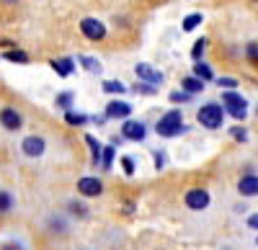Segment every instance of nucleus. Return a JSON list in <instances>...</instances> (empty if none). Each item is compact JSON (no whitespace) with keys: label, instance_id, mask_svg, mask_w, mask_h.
<instances>
[{"label":"nucleus","instance_id":"nucleus-1","mask_svg":"<svg viewBox=\"0 0 258 250\" xmlns=\"http://www.w3.org/2000/svg\"><path fill=\"white\" fill-rule=\"evenodd\" d=\"M197 119H199L202 127H207V129H220L222 121H225V109L220 106V103H207V106L199 109Z\"/></svg>","mask_w":258,"mask_h":250},{"label":"nucleus","instance_id":"nucleus-2","mask_svg":"<svg viewBox=\"0 0 258 250\" xmlns=\"http://www.w3.org/2000/svg\"><path fill=\"white\" fill-rule=\"evenodd\" d=\"M222 103H225V111L230 114V116H235V119H245V114H248V101L240 96V93H235V91H225L222 93Z\"/></svg>","mask_w":258,"mask_h":250},{"label":"nucleus","instance_id":"nucleus-3","mask_svg":"<svg viewBox=\"0 0 258 250\" xmlns=\"http://www.w3.org/2000/svg\"><path fill=\"white\" fill-rule=\"evenodd\" d=\"M155 129H158L160 137H176L178 132H183V116H181V111H168L158 121Z\"/></svg>","mask_w":258,"mask_h":250},{"label":"nucleus","instance_id":"nucleus-4","mask_svg":"<svg viewBox=\"0 0 258 250\" xmlns=\"http://www.w3.org/2000/svg\"><path fill=\"white\" fill-rule=\"evenodd\" d=\"M21 152H24L26 157H41L47 152V139L41 137V134H29L24 137V142H21Z\"/></svg>","mask_w":258,"mask_h":250},{"label":"nucleus","instance_id":"nucleus-5","mask_svg":"<svg viewBox=\"0 0 258 250\" xmlns=\"http://www.w3.org/2000/svg\"><path fill=\"white\" fill-rule=\"evenodd\" d=\"M0 127L8 129V132H18L24 127V116H21V111L13 109V106H3L0 109Z\"/></svg>","mask_w":258,"mask_h":250},{"label":"nucleus","instance_id":"nucleus-6","mask_svg":"<svg viewBox=\"0 0 258 250\" xmlns=\"http://www.w3.org/2000/svg\"><path fill=\"white\" fill-rule=\"evenodd\" d=\"M80 34L91 41H101V39H106V26L98 18H83L80 21Z\"/></svg>","mask_w":258,"mask_h":250},{"label":"nucleus","instance_id":"nucleus-7","mask_svg":"<svg viewBox=\"0 0 258 250\" xmlns=\"http://www.w3.org/2000/svg\"><path fill=\"white\" fill-rule=\"evenodd\" d=\"M78 194L88 196V199L101 196V194H103V183H101L96 176H85V178H80V181H78Z\"/></svg>","mask_w":258,"mask_h":250},{"label":"nucleus","instance_id":"nucleus-8","mask_svg":"<svg viewBox=\"0 0 258 250\" xmlns=\"http://www.w3.org/2000/svg\"><path fill=\"white\" fill-rule=\"evenodd\" d=\"M145 134H147V129H145V124H142V121L126 119V121L121 124V137H124V139H132V142H142V139H145Z\"/></svg>","mask_w":258,"mask_h":250},{"label":"nucleus","instance_id":"nucleus-9","mask_svg":"<svg viewBox=\"0 0 258 250\" xmlns=\"http://www.w3.org/2000/svg\"><path fill=\"white\" fill-rule=\"evenodd\" d=\"M183 201H186L188 209L202 212V209H207V206H209V194H207L204 189H191V191L183 196Z\"/></svg>","mask_w":258,"mask_h":250},{"label":"nucleus","instance_id":"nucleus-10","mask_svg":"<svg viewBox=\"0 0 258 250\" xmlns=\"http://www.w3.org/2000/svg\"><path fill=\"white\" fill-rule=\"evenodd\" d=\"M135 72H137L140 80L147 82V86H160V82H163V75H160L158 70H153L150 65H145V62H140V65L135 67Z\"/></svg>","mask_w":258,"mask_h":250},{"label":"nucleus","instance_id":"nucleus-11","mask_svg":"<svg viewBox=\"0 0 258 250\" xmlns=\"http://www.w3.org/2000/svg\"><path fill=\"white\" fill-rule=\"evenodd\" d=\"M129 114H132V106L124 101H111L106 106V119H129Z\"/></svg>","mask_w":258,"mask_h":250},{"label":"nucleus","instance_id":"nucleus-12","mask_svg":"<svg viewBox=\"0 0 258 250\" xmlns=\"http://www.w3.org/2000/svg\"><path fill=\"white\" fill-rule=\"evenodd\" d=\"M49 65H52V70H54L59 77H70L73 70H75V59H73V57H59V59H52Z\"/></svg>","mask_w":258,"mask_h":250},{"label":"nucleus","instance_id":"nucleus-13","mask_svg":"<svg viewBox=\"0 0 258 250\" xmlns=\"http://www.w3.org/2000/svg\"><path fill=\"white\" fill-rule=\"evenodd\" d=\"M238 191L243 196H258V176H253V173L243 176L240 183H238Z\"/></svg>","mask_w":258,"mask_h":250},{"label":"nucleus","instance_id":"nucleus-14","mask_svg":"<svg viewBox=\"0 0 258 250\" xmlns=\"http://www.w3.org/2000/svg\"><path fill=\"white\" fill-rule=\"evenodd\" d=\"M183 91L186 93H202L204 91V80H199V77H183Z\"/></svg>","mask_w":258,"mask_h":250},{"label":"nucleus","instance_id":"nucleus-15","mask_svg":"<svg viewBox=\"0 0 258 250\" xmlns=\"http://www.w3.org/2000/svg\"><path fill=\"white\" fill-rule=\"evenodd\" d=\"M3 57H6L8 62H18V65H29V59H31L24 49H8Z\"/></svg>","mask_w":258,"mask_h":250},{"label":"nucleus","instance_id":"nucleus-16","mask_svg":"<svg viewBox=\"0 0 258 250\" xmlns=\"http://www.w3.org/2000/svg\"><path fill=\"white\" fill-rule=\"evenodd\" d=\"M78 62H80V65H83L85 70H88V72H93V75H98V72H101V62H98V59H93V57H88V54H80V57H78Z\"/></svg>","mask_w":258,"mask_h":250},{"label":"nucleus","instance_id":"nucleus-17","mask_svg":"<svg viewBox=\"0 0 258 250\" xmlns=\"http://www.w3.org/2000/svg\"><path fill=\"white\" fill-rule=\"evenodd\" d=\"M73 101H75L73 91H64V93H59V96L54 98V103H57V109H62V111H70V109H73Z\"/></svg>","mask_w":258,"mask_h":250},{"label":"nucleus","instance_id":"nucleus-18","mask_svg":"<svg viewBox=\"0 0 258 250\" xmlns=\"http://www.w3.org/2000/svg\"><path fill=\"white\" fill-rule=\"evenodd\" d=\"M194 77H199V80H204V82H207V80H212V77H214V72H212V67H209V65H204V62L199 59L197 65H194Z\"/></svg>","mask_w":258,"mask_h":250},{"label":"nucleus","instance_id":"nucleus-19","mask_svg":"<svg viewBox=\"0 0 258 250\" xmlns=\"http://www.w3.org/2000/svg\"><path fill=\"white\" fill-rule=\"evenodd\" d=\"M64 121H68L70 124V127H83V124L85 121H88V116H85V114H80V111H64Z\"/></svg>","mask_w":258,"mask_h":250},{"label":"nucleus","instance_id":"nucleus-20","mask_svg":"<svg viewBox=\"0 0 258 250\" xmlns=\"http://www.w3.org/2000/svg\"><path fill=\"white\" fill-rule=\"evenodd\" d=\"M85 144H88V147H91V162L93 165H98V160H101V144L96 142V137H85Z\"/></svg>","mask_w":258,"mask_h":250},{"label":"nucleus","instance_id":"nucleus-21","mask_svg":"<svg viewBox=\"0 0 258 250\" xmlns=\"http://www.w3.org/2000/svg\"><path fill=\"white\" fill-rule=\"evenodd\" d=\"M68 212H70L73 217H80V219H85V217H88V206H85V204H80V201H68Z\"/></svg>","mask_w":258,"mask_h":250},{"label":"nucleus","instance_id":"nucleus-22","mask_svg":"<svg viewBox=\"0 0 258 250\" xmlns=\"http://www.w3.org/2000/svg\"><path fill=\"white\" fill-rule=\"evenodd\" d=\"M114 155H116L114 144H109V147H101V165H103L106 171L111 168V162H114Z\"/></svg>","mask_w":258,"mask_h":250},{"label":"nucleus","instance_id":"nucleus-23","mask_svg":"<svg viewBox=\"0 0 258 250\" xmlns=\"http://www.w3.org/2000/svg\"><path fill=\"white\" fill-rule=\"evenodd\" d=\"M16 206V201H13V196L8 194V191H0V214H8L11 209Z\"/></svg>","mask_w":258,"mask_h":250},{"label":"nucleus","instance_id":"nucleus-24","mask_svg":"<svg viewBox=\"0 0 258 250\" xmlns=\"http://www.w3.org/2000/svg\"><path fill=\"white\" fill-rule=\"evenodd\" d=\"M202 13H191V16H186L183 18V31H194V29H197L199 24H202Z\"/></svg>","mask_w":258,"mask_h":250},{"label":"nucleus","instance_id":"nucleus-25","mask_svg":"<svg viewBox=\"0 0 258 250\" xmlns=\"http://www.w3.org/2000/svg\"><path fill=\"white\" fill-rule=\"evenodd\" d=\"M103 91L106 93H126V86L119 80H103Z\"/></svg>","mask_w":258,"mask_h":250},{"label":"nucleus","instance_id":"nucleus-26","mask_svg":"<svg viewBox=\"0 0 258 250\" xmlns=\"http://www.w3.org/2000/svg\"><path fill=\"white\" fill-rule=\"evenodd\" d=\"M49 230L57 232V235H68V224H64L62 217H52V219H49Z\"/></svg>","mask_w":258,"mask_h":250},{"label":"nucleus","instance_id":"nucleus-27","mask_svg":"<svg viewBox=\"0 0 258 250\" xmlns=\"http://www.w3.org/2000/svg\"><path fill=\"white\" fill-rule=\"evenodd\" d=\"M204 47H207V39H199L197 44H194V49H191V57L197 59V62L202 59V54H204Z\"/></svg>","mask_w":258,"mask_h":250},{"label":"nucleus","instance_id":"nucleus-28","mask_svg":"<svg viewBox=\"0 0 258 250\" xmlns=\"http://www.w3.org/2000/svg\"><path fill=\"white\" fill-rule=\"evenodd\" d=\"M170 101H173V103H186V101H191V93H186V91H173V93H170Z\"/></svg>","mask_w":258,"mask_h":250},{"label":"nucleus","instance_id":"nucleus-29","mask_svg":"<svg viewBox=\"0 0 258 250\" xmlns=\"http://www.w3.org/2000/svg\"><path fill=\"white\" fill-rule=\"evenodd\" d=\"M245 57L253 59V62H258V41H250V44L245 47Z\"/></svg>","mask_w":258,"mask_h":250},{"label":"nucleus","instance_id":"nucleus-30","mask_svg":"<svg viewBox=\"0 0 258 250\" xmlns=\"http://www.w3.org/2000/svg\"><path fill=\"white\" fill-rule=\"evenodd\" d=\"M217 86L220 88H238V80H235V77H217Z\"/></svg>","mask_w":258,"mask_h":250},{"label":"nucleus","instance_id":"nucleus-31","mask_svg":"<svg viewBox=\"0 0 258 250\" xmlns=\"http://www.w3.org/2000/svg\"><path fill=\"white\" fill-rule=\"evenodd\" d=\"M230 134H232L235 139H238V142H245V139H248V132H245L243 127H232V129H230Z\"/></svg>","mask_w":258,"mask_h":250},{"label":"nucleus","instance_id":"nucleus-32","mask_svg":"<svg viewBox=\"0 0 258 250\" xmlns=\"http://www.w3.org/2000/svg\"><path fill=\"white\" fill-rule=\"evenodd\" d=\"M121 165H124V173H126V176L135 173V160H132V157H121Z\"/></svg>","mask_w":258,"mask_h":250},{"label":"nucleus","instance_id":"nucleus-33","mask_svg":"<svg viewBox=\"0 0 258 250\" xmlns=\"http://www.w3.org/2000/svg\"><path fill=\"white\" fill-rule=\"evenodd\" d=\"M137 93H147V96H153V93H155V86H147V82H140V86H137Z\"/></svg>","mask_w":258,"mask_h":250},{"label":"nucleus","instance_id":"nucleus-34","mask_svg":"<svg viewBox=\"0 0 258 250\" xmlns=\"http://www.w3.org/2000/svg\"><path fill=\"white\" fill-rule=\"evenodd\" d=\"M163 165H165V157H163V152H155V168L160 171Z\"/></svg>","mask_w":258,"mask_h":250},{"label":"nucleus","instance_id":"nucleus-35","mask_svg":"<svg viewBox=\"0 0 258 250\" xmlns=\"http://www.w3.org/2000/svg\"><path fill=\"white\" fill-rule=\"evenodd\" d=\"M248 227H250V230H258V214H250L248 217Z\"/></svg>","mask_w":258,"mask_h":250},{"label":"nucleus","instance_id":"nucleus-36","mask_svg":"<svg viewBox=\"0 0 258 250\" xmlns=\"http://www.w3.org/2000/svg\"><path fill=\"white\" fill-rule=\"evenodd\" d=\"M3 250H24V247H21L18 242H6V245H3Z\"/></svg>","mask_w":258,"mask_h":250},{"label":"nucleus","instance_id":"nucleus-37","mask_svg":"<svg viewBox=\"0 0 258 250\" xmlns=\"http://www.w3.org/2000/svg\"><path fill=\"white\" fill-rule=\"evenodd\" d=\"M0 3H8V6H16V3H18V0H0Z\"/></svg>","mask_w":258,"mask_h":250},{"label":"nucleus","instance_id":"nucleus-38","mask_svg":"<svg viewBox=\"0 0 258 250\" xmlns=\"http://www.w3.org/2000/svg\"><path fill=\"white\" fill-rule=\"evenodd\" d=\"M255 245H258V237H255Z\"/></svg>","mask_w":258,"mask_h":250}]
</instances>
